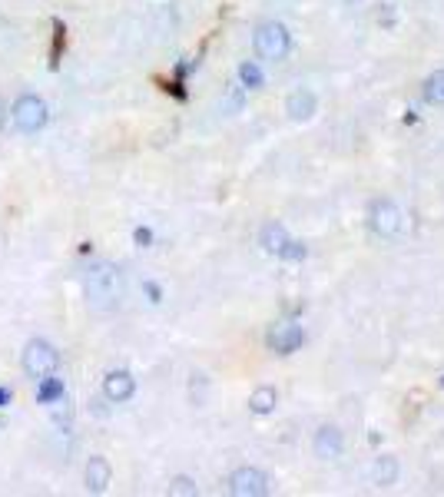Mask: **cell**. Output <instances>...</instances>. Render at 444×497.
<instances>
[{
    "instance_id": "10",
    "label": "cell",
    "mask_w": 444,
    "mask_h": 497,
    "mask_svg": "<svg viewBox=\"0 0 444 497\" xmlns=\"http://www.w3.org/2000/svg\"><path fill=\"white\" fill-rule=\"evenodd\" d=\"M133 392H137V378L129 375V371H110L103 378V395L110 398V402H129L133 398Z\"/></svg>"
},
{
    "instance_id": "1",
    "label": "cell",
    "mask_w": 444,
    "mask_h": 497,
    "mask_svg": "<svg viewBox=\"0 0 444 497\" xmlns=\"http://www.w3.org/2000/svg\"><path fill=\"white\" fill-rule=\"evenodd\" d=\"M84 292L86 306L100 312V315H110V312H117L123 306V296H127L123 272L113 262H93L84 275Z\"/></svg>"
},
{
    "instance_id": "19",
    "label": "cell",
    "mask_w": 444,
    "mask_h": 497,
    "mask_svg": "<svg viewBox=\"0 0 444 497\" xmlns=\"http://www.w3.org/2000/svg\"><path fill=\"white\" fill-rule=\"evenodd\" d=\"M149 239H153V235H149V233H147V229H137V243L149 245Z\"/></svg>"
},
{
    "instance_id": "3",
    "label": "cell",
    "mask_w": 444,
    "mask_h": 497,
    "mask_svg": "<svg viewBox=\"0 0 444 497\" xmlns=\"http://www.w3.org/2000/svg\"><path fill=\"white\" fill-rule=\"evenodd\" d=\"M23 371L31 375V378H50L53 371L60 368V355H57V349H53L50 342L43 339H33L23 345V359H21Z\"/></svg>"
},
{
    "instance_id": "17",
    "label": "cell",
    "mask_w": 444,
    "mask_h": 497,
    "mask_svg": "<svg viewBox=\"0 0 444 497\" xmlns=\"http://www.w3.org/2000/svg\"><path fill=\"white\" fill-rule=\"evenodd\" d=\"M239 80H243L249 90H259V86H262V70L255 64H243L239 67Z\"/></svg>"
},
{
    "instance_id": "14",
    "label": "cell",
    "mask_w": 444,
    "mask_h": 497,
    "mask_svg": "<svg viewBox=\"0 0 444 497\" xmlns=\"http://www.w3.org/2000/svg\"><path fill=\"white\" fill-rule=\"evenodd\" d=\"M371 475H375V481H378L381 487H392L395 481H398V461H395V457H378Z\"/></svg>"
},
{
    "instance_id": "8",
    "label": "cell",
    "mask_w": 444,
    "mask_h": 497,
    "mask_svg": "<svg viewBox=\"0 0 444 497\" xmlns=\"http://www.w3.org/2000/svg\"><path fill=\"white\" fill-rule=\"evenodd\" d=\"M302 342H306V332H302V325H296V322H279V325L269 332V345H272V351H279V355H292Z\"/></svg>"
},
{
    "instance_id": "15",
    "label": "cell",
    "mask_w": 444,
    "mask_h": 497,
    "mask_svg": "<svg viewBox=\"0 0 444 497\" xmlns=\"http://www.w3.org/2000/svg\"><path fill=\"white\" fill-rule=\"evenodd\" d=\"M424 100L434 106H444V70H438V74L424 80Z\"/></svg>"
},
{
    "instance_id": "9",
    "label": "cell",
    "mask_w": 444,
    "mask_h": 497,
    "mask_svg": "<svg viewBox=\"0 0 444 497\" xmlns=\"http://www.w3.org/2000/svg\"><path fill=\"white\" fill-rule=\"evenodd\" d=\"M312 451H315V457H322V461H335V457H342L345 441H342L339 428H318L315 438H312Z\"/></svg>"
},
{
    "instance_id": "11",
    "label": "cell",
    "mask_w": 444,
    "mask_h": 497,
    "mask_svg": "<svg viewBox=\"0 0 444 497\" xmlns=\"http://www.w3.org/2000/svg\"><path fill=\"white\" fill-rule=\"evenodd\" d=\"M315 106H318V100L312 90H296V93H289V100H286V113H289V120L306 123V120L315 117Z\"/></svg>"
},
{
    "instance_id": "18",
    "label": "cell",
    "mask_w": 444,
    "mask_h": 497,
    "mask_svg": "<svg viewBox=\"0 0 444 497\" xmlns=\"http://www.w3.org/2000/svg\"><path fill=\"white\" fill-rule=\"evenodd\" d=\"M170 494L173 497H196V494H200V487L192 484L190 477H176V481L170 484Z\"/></svg>"
},
{
    "instance_id": "12",
    "label": "cell",
    "mask_w": 444,
    "mask_h": 497,
    "mask_svg": "<svg viewBox=\"0 0 444 497\" xmlns=\"http://www.w3.org/2000/svg\"><path fill=\"white\" fill-rule=\"evenodd\" d=\"M84 477H86V487H90L93 494H103L106 487H110V477H113V471H110V461H106V457H100V455H93L90 461H86Z\"/></svg>"
},
{
    "instance_id": "2",
    "label": "cell",
    "mask_w": 444,
    "mask_h": 497,
    "mask_svg": "<svg viewBox=\"0 0 444 497\" xmlns=\"http://www.w3.org/2000/svg\"><path fill=\"white\" fill-rule=\"evenodd\" d=\"M253 47H255V53H259V60L279 64V60H286L289 50H292V37H289L286 23L269 21V23H259V27H255Z\"/></svg>"
},
{
    "instance_id": "5",
    "label": "cell",
    "mask_w": 444,
    "mask_h": 497,
    "mask_svg": "<svg viewBox=\"0 0 444 497\" xmlns=\"http://www.w3.org/2000/svg\"><path fill=\"white\" fill-rule=\"evenodd\" d=\"M369 226H371V233L381 235V239H395V235H402V229H404V216L392 200H378V202H371Z\"/></svg>"
},
{
    "instance_id": "13",
    "label": "cell",
    "mask_w": 444,
    "mask_h": 497,
    "mask_svg": "<svg viewBox=\"0 0 444 497\" xmlns=\"http://www.w3.org/2000/svg\"><path fill=\"white\" fill-rule=\"evenodd\" d=\"M275 404H279V392L272 385H259L253 395H249V412L253 414H272Z\"/></svg>"
},
{
    "instance_id": "6",
    "label": "cell",
    "mask_w": 444,
    "mask_h": 497,
    "mask_svg": "<svg viewBox=\"0 0 444 497\" xmlns=\"http://www.w3.org/2000/svg\"><path fill=\"white\" fill-rule=\"evenodd\" d=\"M229 494L235 497H265L269 494V477L259 467H239L229 477Z\"/></svg>"
},
{
    "instance_id": "4",
    "label": "cell",
    "mask_w": 444,
    "mask_h": 497,
    "mask_svg": "<svg viewBox=\"0 0 444 497\" xmlns=\"http://www.w3.org/2000/svg\"><path fill=\"white\" fill-rule=\"evenodd\" d=\"M11 117H13V127L21 129V133H40L47 127V120H50V110H47V103H43L40 96L27 93L13 103Z\"/></svg>"
},
{
    "instance_id": "7",
    "label": "cell",
    "mask_w": 444,
    "mask_h": 497,
    "mask_svg": "<svg viewBox=\"0 0 444 497\" xmlns=\"http://www.w3.org/2000/svg\"><path fill=\"white\" fill-rule=\"evenodd\" d=\"M259 243H262L265 253L282 255V259H302V255H306V249H302L298 243H292V239H289V233L279 223L265 226L262 235H259Z\"/></svg>"
},
{
    "instance_id": "16",
    "label": "cell",
    "mask_w": 444,
    "mask_h": 497,
    "mask_svg": "<svg viewBox=\"0 0 444 497\" xmlns=\"http://www.w3.org/2000/svg\"><path fill=\"white\" fill-rule=\"evenodd\" d=\"M40 402H60L64 398V385L57 378H40Z\"/></svg>"
},
{
    "instance_id": "20",
    "label": "cell",
    "mask_w": 444,
    "mask_h": 497,
    "mask_svg": "<svg viewBox=\"0 0 444 497\" xmlns=\"http://www.w3.org/2000/svg\"><path fill=\"white\" fill-rule=\"evenodd\" d=\"M7 398H11V395H7V392H0V404H4V402H7Z\"/></svg>"
}]
</instances>
